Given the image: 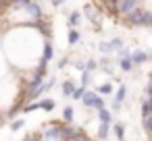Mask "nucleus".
I'll return each mask as SVG.
<instances>
[{
	"mask_svg": "<svg viewBox=\"0 0 152 141\" xmlns=\"http://www.w3.org/2000/svg\"><path fill=\"white\" fill-rule=\"evenodd\" d=\"M117 54H119V58H129V50H125V48H121V50H117Z\"/></svg>",
	"mask_w": 152,
	"mask_h": 141,
	"instance_id": "473e14b6",
	"label": "nucleus"
},
{
	"mask_svg": "<svg viewBox=\"0 0 152 141\" xmlns=\"http://www.w3.org/2000/svg\"><path fill=\"white\" fill-rule=\"evenodd\" d=\"M140 4V0H119L117 4V15H129L131 11H135Z\"/></svg>",
	"mask_w": 152,
	"mask_h": 141,
	"instance_id": "f03ea898",
	"label": "nucleus"
},
{
	"mask_svg": "<svg viewBox=\"0 0 152 141\" xmlns=\"http://www.w3.org/2000/svg\"><path fill=\"white\" fill-rule=\"evenodd\" d=\"M79 19H81V15H79L77 11H73V13L69 15V25H71V27H75V25L79 23Z\"/></svg>",
	"mask_w": 152,
	"mask_h": 141,
	"instance_id": "4be33fe9",
	"label": "nucleus"
},
{
	"mask_svg": "<svg viewBox=\"0 0 152 141\" xmlns=\"http://www.w3.org/2000/svg\"><path fill=\"white\" fill-rule=\"evenodd\" d=\"M98 48H100V52H102V54L113 52V50H110V46H108V42H100V46H98Z\"/></svg>",
	"mask_w": 152,
	"mask_h": 141,
	"instance_id": "7c9ffc66",
	"label": "nucleus"
},
{
	"mask_svg": "<svg viewBox=\"0 0 152 141\" xmlns=\"http://www.w3.org/2000/svg\"><path fill=\"white\" fill-rule=\"evenodd\" d=\"M83 91H86L83 87H75V91L71 93V98H73V100H81V95H83Z\"/></svg>",
	"mask_w": 152,
	"mask_h": 141,
	"instance_id": "c85d7f7f",
	"label": "nucleus"
},
{
	"mask_svg": "<svg viewBox=\"0 0 152 141\" xmlns=\"http://www.w3.org/2000/svg\"><path fill=\"white\" fill-rule=\"evenodd\" d=\"M25 11L36 19V21H40V19H44V11H42V7H40V2L38 0H29L27 2V7H25Z\"/></svg>",
	"mask_w": 152,
	"mask_h": 141,
	"instance_id": "7ed1b4c3",
	"label": "nucleus"
},
{
	"mask_svg": "<svg viewBox=\"0 0 152 141\" xmlns=\"http://www.w3.org/2000/svg\"><path fill=\"white\" fill-rule=\"evenodd\" d=\"M113 133H115V137H117L119 141H125V127H123L121 122L113 127Z\"/></svg>",
	"mask_w": 152,
	"mask_h": 141,
	"instance_id": "f8f14e48",
	"label": "nucleus"
},
{
	"mask_svg": "<svg viewBox=\"0 0 152 141\" xmlns=\"http://www.w3.org/2000/svg\"><path fill=\"white\" fill-rule=\"evenodd\" d=\"M52 56H54V48H52V44H46V46H44V56H42V60L48 62Z\"/></svg>",
	"mask_w": 152,
	"mask_h": 141,
	"instance_id": "2eb2a0df",
	"label": "nucleus"
},
{
	"mask_svg": "<svg viewBox=\"0 0 152 141\" xmlns=\"http://www.w3.org/2000/svg\"><path fill=\"white\" fill-rule=\"evenodd\" d=\"M108 133H110V127L108 124H104V122H100V129H98V137L104 141L106 137H108Z\"/></svg>",
	"mask_w": 152,
	"mask_h": 141,
	"instance_id": "a211bd4d",
	"label": "nucleus"
},
{
	"mask_svg": "<svg viewBox=\"0 0 152 141\" xmlns=\"http://www.w3.org/2000/svg\"><path fill=\"white\" fill-rule=\"evenodd\" d=\"M96 91H83V95H81V102H83V106L86 108H92V104H94V100H96Z\"/></svg>",
	"mask_w": 152,
	"mask_h": 141,
	"instance_id": "423d86ee",
	"label": "nucleus"
},
{
	"mask_svg": "<svg viewBox=\"0 0 152 141\" xmlns=\"http://www.w3.org/2000/svg\"><path fill=\"white\" fill-rule=\"evenodd\" d=\"M50 4H52V7H61V4H63V0H50Z\"/></svg>",
	"mask_w": 152,
	"mask_h": 141,
	"instance_id": "e433bc0d",
	"label": "nucleus"
},
{
	"mask_svg": "<svg viewBox=\"0 0 152 141\" xmlns=\"http://www.w3.org/2000/svg\"><path fill=\"white\" fill-rule=\"evenodd\" d=\"M75 133H77V129H73L71 124H65V122L58 124V141H69Z\"/></svg>",
	"mask_w": 152,
	"mask_h": 141,
	"instance_id": "20e7f679",
	"label": "nucleus"
},
{
	"mask_svg": "<svg viewBox=\"0 0 152 141\" xmlns=\"http://www.w3.org/2000/svg\"><path fill=\"white\" fill-rule=\"evenodd\" d=\"M129 60H131V64L140 67V64H146V62H148V54H146L144 50H133V52L129 54Z\"/></svg>",
	"mask_w": 152,
	"mask_h": 141,
	"instance_id": "39448f33",
	"label": "nucleus"
},
{
	"mask_svg": "<svg viewBox=\"0 0 152 141\" xmlns=\"http://www.w3.org/2000/svg\"><path fill=\"white\" fill-rule=\"evenodd\" d=\"M36 27H38V29H40V31H42V33H44L46 38L50 35V27H48V21L40 19V21H36Z\"/></svg>",
	"mask_w": 152,
	"mask_h": 141,
	"instance_id": "ddd939ff",
	"label": "nucleus"
},
{
	"mask_svg": "<svg viewBox=\"0 0 152 141\" xmlns=\"http://www.w3.org/2000/svg\"><path fill=\"white\" fill-rule=\"evenodd\" d=\"M127 17V21L131 23V25H144V27H150L152 25V13H148V11H142V9H135V11H131L129 15H125Z\"/></svg>",
	"mask_w": 152,
	"mask_h": 141,
	"instance_id": "f257e3e1",
	"label": "nucleus"
},
{
	"mask_svg": "<svg viewBox=\"0 0 152 141\" xmlns=\"http://www.w3.org/2000/svg\"><path fill=\"white\" fill-rule=\"evenodd\" d=\"M73 91H75V83H73L71 79H67V81L63 83V95H67V98H69Z\"/></svg>",
	"mask_w": 152,
	"mask_h": 141,
	"instance_id": "9b49d317",
	"label": "nucleus"
},
{
	"mask_svg": "<svg viewBox=\"0 0 152 141\" xmlns=\"http://www.w3.org/2000/svg\"><path fill=\"white\" fill-rule=\"evenodd\" d=\"M108 46H110V50H113V52H117V50H121V48H123V42H121L119 38H115V40H110V42H108Z\"/></svg>",
	"mask_w": 152,
	"mask_h": 141,
	"instance_id": "5701e85b",
	"label": "nucleus"
},
{
	"mask_svg": "<svg viewBox=\"0 0 152 141\" xmlns=\"http://www.w3.org/2000/svg\"><path fill=\"white\" fill-rule=\"evenodd\" d=\"M65 64H67V58H61V62H58V69H65Z\"/></svg>",
	"mask_w": 152,
	"mask_h": 141,
	"instance_id": "4c0bfd02",
	"label": "nucleus"
},
{
	"mask_svg": "<svg viewBox=\"0 0 152 141\" xmlns=\"http://www.w3.org/2000/svg\"><path fill=\"white\" fill-rule=\"evenodd\" d=\"M102 95H108V93H113V85L110 83H104V85H100V89H98Z\"/></svg>",
	"mask_w": 152,
	"mask_h": 141,
	"instance_id": "bb28decb",
	"label": "nucleus"
},
{
	"mask_svg": "<svg viewBox=\"0 0 152 141\" xmlns=\"http://www.w3.org/2000/svg\"><path fill=\"white\" fill-rule=\"evenodd\" d=\"M98 118H100V122H104V124H110V120H113V114H110L106 108H102V110H98Z\"/></svg>",
	"mask_w": 152,
	"mask_h": 141,
	"instance_id": "9d476101",
	"label": "nucleus"
},
{
	"mask_svg": "<svg viewBox=\"0 0 152 141\" xmlns=\"http://www.w3.org/2000/svg\"><path fill=\"white\" fill-rule=\"evenodd\" d=\"M46 64H48V62H44V60H40V64H38V69L34 71V77H40V79H44V75H46Z\"/></svg>",
	"mask_w": 152,
	"mask_h": 141,
	"instance_id": "dca6fc26",
	"label": "nucleus"
},
{
	"mask_svg": "<svg viewBox=\"0 0 152 141\" xmlns=\"http://www.w3.org/2000/svg\"><path fill=\"white\" fill-rule=\"evenodd\" d=\"M90 83H92V73H88V71H81V87L86 89Z\"/></svg>",
	"mask_w": 152,
	"mask_h": 141,
	"instance_id": "aec40b11",
	"label": "nucleus"
},
{
	"mask_svg": "<svg viewBox=\"0 0 152 141\" xmlns=\"http://www.w3.org/2000/svg\"><path fill=\"white\" fill-rule=\"evenodd\" d=\"M96 69H98V62H96V60H88V62L83 64V71H88V73H94Z\"/></svg>",
	"mask_w": 152,
	"mask_h": 141,
	"instance_id": "393cba45",
	"label": "nucleus"
},
{
	"mask_svg": "<svg viewBox=\"0 0 152 141\" xmlns=\"http://www.w3.org/2000/svg\"><path fill=\"white\" fill-rule=\"evenodd\" d=\"M23 141H42V135H29V137H25Z\"/></svg>",
	"mask_w": 152,
	"mask_h": 141,
	"instance_id": "72a5a7b5",
	"label": "nucleus"
},
{
	"mask_svg": "<svg viewBox=\"0 0 152 141\" xmlns=\"http://www.w3.org/2000/svg\"><path fill=\"white\" fill-rule=\"evenodd\" d=\"M83 13H86V17L90 19V21H96L98 17H96V11H94V7H86L83 9Z\"/></svg>",
	"mask_w": 152,
	"mask_h": 141,
	"instance_id": "b1692460",
	"label": "nucleus"
},
{
	"mask_svg": "<svg viewBox=\"0 0 152 141\" xmlns=\"http://www.w3.org/2000/svg\"><path fill=\"white\" fill-rule=\"evenodd\" d=\"M144 131H146V133H150V116H146V118H144Z\"/></svg>",
	"mask_w": 152,
	"mask_h": 141,
	"instance_id": "f704fd0d",
	"label": "nucleus"
},
{
	"mask_svg": "<svg viewBox=\"0 0 152 141\" xmlns=\"http://www.w3.org/2000/svg\"><path fill=\"white\" fill-rule=\"evenodd\" d=\"M142 116H144V118L150 116V98H148V95L142 98Z\"/></svg>",
	"mask_w": 152,
	"mask_h": 141,
	"instance_id": "4468645a",
	"label": "nucleus"
},
{
	"mask_svg": "<svg viewBox=\"0 0 152 141\" xmlns=\"http://www.w3.org/2000/svg\"><path fill=\"white\" fill-rule=\"evenodd\" d=\"M119 67H121V71H125V73H129V71L133 69V64H131L129 58H121V60H119Z\"/></svg>",
	"mask_w": 152,
	"mask_h": 141,
	"instance_id": "6ab92c4d",
	"label": "nucleus"
},
{
	"mask_svg": "<svg viewBox=\"0 0 152 141\" xmlns=\"http://www.w3.org/2000/svg\"><path fill=\"white\" fill-rule=\"evenodd\" d=\"M125 93H127V87H125V85H119V91L115 93V104L121 106V104L125 102Z\"/></svg>",
	"mask_w": 152,
	"mask_h": 141,
	"instance_id": "0eeeda50",
	"label": "nucleus"
},
{
	"mask_svg": "<svg viewBox=\"0 0 152 141\" xmlns=\"http://www.w3.org/2000/svg\"><path fill=\"white\" fill-rule=\"evenodd\" d=\"M150 91H152V85H150V83H146V87H144V95H148V98H150Z\"/></svg>",
	"mask_w": 152,
	"mask_h": 141,
	"instance_id": "c9c22d12",
	"label": "nucleus"
},
{
	"mask_svg": "<svg viewBox=\"0 0 152 141\" xmlns=\"http://www.w3.org/2000/svg\"><path fill=\"white\" fill-rule=\"evenodd\" d=\"M38 104H40V108H42V110H46V112H52V110H54V106H56V104H54V100H50V98H44V100H42V102H38Z\"/></svg>",
	"mask_w": 152,
	"mask_h": 141,
	"instance_id": "6e6552de",
	"label": "nucleus"
},
{
	"mask_svg": "<svg viewBox=\"0 0 152 141\" xmlns=\"http://www.w3.org/2000/svg\"><path fill=\"white\" fill-rule=\"evenodd\" d=\"M69 141H90V137H88L86 133H81V131H77V133H75V135H73V137H71Z\"/></svg>",
	"mask_w": 152,
	"mask_h": 141,
	"instance_id": "a878e982",
	"label": "nucleus"
},
{
	"mask_svg": "<svg viewBox=\"0 0 152 141\" xmlns=\"http://www.w3.org/2000/svg\"><path fill=\"white\" fill-rule=\"evenodd\" d=\"M79 38H81V33H79L77 29H71V31H69V35H67V40H69V44H71V46H73V44H77V42H79Z\"/></svg>",
	"mask_w": 152,
	"mask_h": 141,
	"instance_id": "f3484780",
	"label": "nucleus"
},
{
	"mask_svg": "<svg viewBox=\"0 0 152 141\" xmlns=\"http://www.w3.org/2000/svg\"><path fill=\"white\" fill-rule=\"evenodd\" d=\"M102 2H104L106 9H110L113 15H117V4H119V0H102Z\"/></svg>",
	"mask_w": 152,
	"mask_h": 141,
	"instance_id": "412c9836",
	"label": "nucleus"
},
{
	"mask_svg": "<svg viewBox=\"0 0 152 141\" xmlns=\"http://www.w3.org/2000/svg\"><path fill=\"white\" fill-rule=\"evenodd\" d=\"M23 124H25V120H21V118H19V120H13V122H11V131H19Z\"/></svg>",
	"mask_w": 152,
	"mask_h": 141,
	"instance_id": "c756f323",
	"label": "nucleus"
},
{
	"mask_svg": "<svg viewBox=\"0 0 152 141\" xmlns=\"http://www.w3.org/2000/svg\"><path fill=\"white\" fill-rule=\"evenodd\" d=\"M73 116H75L73 106H65V110H63V120H65V124H69V122L73 120Z\"/></svg>",
	"mask_w": 152,
	"mask_h": 141,
	"instance_id": "1a4fd4ad",
	"label": "nucleus"
},
{
	"mask_svg": "<svg viewBox=\"0 0 152 141\" xmlns=\"http://www.w3.org/2000/svg\"><path fill=\"white\" fill-rule=\"evenodd\" d=\"M27 2H29V0H13V4H15L17 9H25V7H27Z\"/></svg>",
	"mask_w": 152,
	"mask_h": 141,
	"instance_id": "2f4dec72",
	"label": "nucleus"
},
{
	"mask_svg": "<svg viewBox=\"0 0 152 141\" xmlns=\"http://www.w3.org/2000/svg\"><path fill=\"white\" fill-rule=\"evenodd\" d=\"M92 108H96V110H102V108H106V106H104V100H102L100 95H96V100H94Z\"/></svg>",
	"mask_w": 152,
	"mask_h": 141,
	"instance_id": "cd10ccee",
	"label": "nucleus"
},
{
	"mask_svg": "<svg viewBox=\"0 0 152 141\" xmlns=\"http://www.w3.org/2000/svg\"><path fill=\"white\" fill-rule=\"evenodd\" d=\"M2 2H4V4H13V0H2Z\"/></svg>",
	"mask_w": 152,
	"mask_h": 141,
	"instance_id": "58836bf2",
	"label": "nucleus"
}]
</instances>
